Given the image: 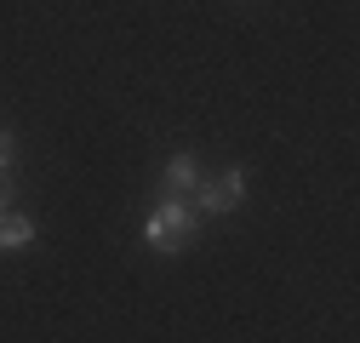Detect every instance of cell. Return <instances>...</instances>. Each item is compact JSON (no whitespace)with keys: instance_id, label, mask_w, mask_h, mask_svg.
<instances>
[{"instance_id":"obj_5","label":"cell","mask_w":360,"mask_h":343,"mask_svg":"<svg viewBox=\"0 0 360 343\" xmlns=\"http://www.w3.org/2000/svg\"><path fill=\"white\" fill-rule=\"evenodd\" d=\"M12 155H18V143H12L6 126H0V172H12Z\"/></svg>"},{"instance_id":"obj_6","label":"cell","mask_w":360,"mask_h":343,"mask_svg":"<svg viewBox=\"0 0 360 343\" xmlns=\"http://www.w3.org/2000/svg\"><path fill=\"white\" fill-rule=\"evenodd\" d=\"M0 212H12V178L0 172Z\"/></svg>"},{"instance_id":"obj_4","label":"cell","mask_w":360,"mask_h":343,"mask_svg":"<svg viewBox=\"0 0 360 343\" xmlns=\"http://www.w3.org/2000/svg\"><path fill=\"white\" fill-rule=\"evenodd\" d=\"M29 240H34V218H23V212H0V246L18 252Z\"/></svg>"},{"instance_id":"obj_2","label":"cell","mask_w":360,"mask_h":343,"mask_svg":"<svg viewBox=\"0 0 360 343\" xmlns=\"http://www.w3.org/2000/svg\"><path fill=\"white\" fill-rule=\"evenodd\" d=\"M246 200V172L229 166V172H217V178H200L195 183V206L206 212V218H223V212H235Z\"/></svg>"},{"instance_id":"obj_1","label":"cell","mask_w":360,"mask_h":343,"mask_svg":"<svg viewBox=\"0 0 360 343\" xmlns=\"http://www.w3.org/2000/svg\"><path fill=\"white\" fill-rule=\"evenodd\" d=\"M195 212H189V200H177V195H160V206L143 218V240L155 246V252H184L189 240H195Z\"/></svg>"},{"instance_id":"obj_3","label":"cell","mask_w":360,"mask_h":343,"mask_svg":"<svg viewBox=\"0 0 360 343\" xmlns=\"http://www.w3.org/2000/svg\"><path fill=\"white\" fill-rule=\"evenodd\" d=\"M195 183H200V160H195V155H172V160H166V172H160V195L189 200V195H195Z\"/></svg>"}]
</instances>
